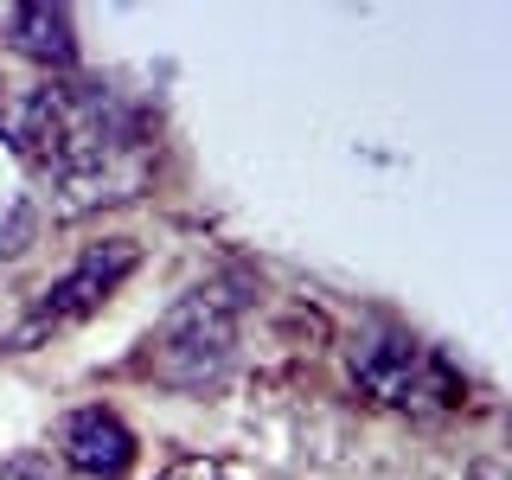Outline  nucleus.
<instances>
[{
    "label": "nucleus",
    "instance_id": "f257e3e1",
    "mask_svg": "<svg viewBox=\"0 0 512 480\" xmlns=\"http://www.w3.org/2000/svg\"><path fill=\"white\" fill-rule=\"evenodd\" d=\"M250 276H212L199 282L186 301H173L160 314V327L148 333V372L167 391H212L237 359V327L250 308Z\"/></svg>",
    "mask_w": 512,
    "mask_h": 480
},
{
    "label": "nucleus",
    "instance_id": "f03ea898",
    "mask_svg": "<svg viewBox=\"0 0 512 480\" xmlns=\"http://www.w3.org/2000/svg\"><path fill=\"white\" fill-rule=\"evenodd\" d=\"M346 378L378 410H461V397H468V378L442 352H429L423 340H410L404 327H384V320L346 340Z\"/></svg>",
    "mask_w": 512,
    "mask_h": 480
},
{
    "label": "nucleus",
    "instance_id": "7ed1b4c3",
    "mask_svg": "<svg viewBox=\"0 0 512 480\" xmlns=\"http://www.w3.org/2000/svg\"><path fill=\"white\" fill-rule=\"evenodd\" d=\"M135 263H141V244H135V237H103V244H90L58 282L39 288V301H32V320H20V327H13L0 346H7V352L39 346V340H52L58 327H71V320L96 314L128 276H135Z\"/></svg>",
    "mask_w": 512,
    "mask_h": 480
},
{
    "label": "nucleus",
    "instance_id": "20e7f679",
    "mask_svg": "<svg viewBox=\"0 0 512 480\" xmlns=\"http://www.w3.org/2000/svg\"><path fill=\"white\" fill-rule=\"evenodd\" d=\"M58 455H64V468L84 474V480H122L128 468H135L141 442H135V429H128L116 410L84 404V410H71L58 423Z\"/></svg>",
    "mask_w": 512,
    "mask_h": 480
},
{
    "label": "nucleus",
    "instance_id": "39448f33",
    "mask_svg": "<svg viewBox=\"0 0 512 480\" xmlns=\"http://www.w3.org/2000/svg\"><path fill=\"white\" fill-rule=\"evenodd\" d=\"M64 122V84H32L20 96H0V135L13 141L26 160H45Z\"/></svg>",
    "mask_w": 512,
    "mask_h": 480
},
{
    "label": "nucleus",
    "instance_id": "423d86ee",
    "mask_svg": "<svg viewBox=\"0 0 512 480\" xmlns=\"http://www.w3.org/2000/svg\"><path fill=\"white\" fill-rule=\"evenodd\" d=\"M0 26H7V39L20 45L26 58L39 64H71L77 58V32H71V7H52V0H26V7H7L0 13Z\"/></svg>",
    "mask_w": 512,
    "mask_h": 480
},
{
    "label": "nucleus",
    "instance_id": "0eeeda50",
    "mask_svg": "<svg viewBox=\"0 0 512 480\" xmlns=\"http://www.w3.org/2000/svg\"><path fill=\"white\" fill-rule=\"evenodd\" d=\"M32 237H39V199H13L0 218V256H26Z\"/></svg>",
    "mask_w": 512,
    "mask_h": 480
},
{
    "label": "nucleus",
    "instance_id": "6e6552de",
    "mask_svg": "<svg viewBox=\"0 0 512 480\" xmlns=\"http://www.w3.org/2000/svg\"><path fill=\"white\" fill-rule=\"evenodd\" d=\"M154 480H250V474L224 468V461H205V455H186V461H173V468L154 474Z\"/></svg>",
    "mask_w": 512,
    "mask_h": 480
},
{
    "label": "nucleus",
    "instance_id": "1a4fd4ad",
    "mask_svg": "<svg viewBox=\"0 0 512 480\" xmlns=\"http://www.w3.org/2000/svg\"><path fill=\"white\" fill-rule=\"evenodd\" d=\"M0 480H58V468L45 455H7L0 461Z\"/></svg>",
    "mask_w": 512,
    "mask_h": 480
},
{
    "label": "nucleus",
    "instance_id": "9d476101",
    "mask_svg": "<svg viewBox=\"0 0 512 480\" xmlns=\"http://www.w3.org/2000/svg\"><path fill=\"white\" fill-rule=\"evenodd\" d=\"M468 480H506V474H500V461H474Z\"/></svg>",
    "mask_w": 512,
    "mask_h": 480
},
{
    "label": "nucleus",
    "instance_id": "9b49d317",
    "mask_svg": "<svg viewBox=\"0 0 512 480\" xmlns=\"http://www.w3.org/2000/svg\"><path fill=\"white\" fill-rule=\"evenodd\" d=\"M0 96H7V77H0Z\"/></svg>",
    "mask_w": 512,
    "mask_h": 480
}]
</instances>
